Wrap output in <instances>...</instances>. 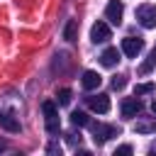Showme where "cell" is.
<instances>
[{
  "instance_id": "cell-1",
  "label": "cell",
  "mask_w": 156,
  "mask_h": 156,
  "mask_svg": "<svg viewBox=\"0 0 156 156\" xmlns=\"http://www.w3.org/2000/svg\"><path fill=\"white\" fill-rule=\"evenodd\" d=\"M41 110H44V119H46V132H49V134H58L61 122H58L56 102H54V100H44V102H41Z\"/></svg>"
},
{
  "instance_id": "cell-2",
  "label": "cell",
  "mask_w": 156,
  "mask_h": 156,
  "mask_svg": "<svg viewBox=\"0 0 156 156\" xmlns=\"http://www.w3.org/2000/svg\"><path fill=\"white\" fill-rule=\"evenodd\" d=\"M90 127H93V141H95L98 146H102L107 139H112V136L119 134V127H115V124H102V122H98V124H90Z\"/></svg>"
},
{
  "instance_id": "cell-3",
  "label": "cell",
  "mask_w": 156,
  "mask_h": 156,
  "mask_svg": "<svg viewBox=\"0 0 156 156\" xmlns=\"http://www.w3.org/2000/svg\"><path fill=\"white\" fill-rule=\"evenodd\" d=\"M136 22L144 29H154L156 27V5H139L136 7Z\"/></svg>"
},
{
  "instance_id": "cell-4",
  "label": "cell",
  "mask_w": 156,
  "mask_h": 156,
  "mask_svg": "<svg viewBox=\"0 0 156 156\" xmlns=\"http://www.w3.org/2000/svg\"><path fill=\"white\" fill-rule=\"evenodd\" d=\"M110 37H112V32H110V24H107V22L98 20V22L90 27V41H93V44H105Z\"/></svg>"
},
{
  "instance_id": "cell-5",
  "label": "cell",
  "mask_w": 156,
  "mask_h": 156,
  "mask_svg": "<svg viewBox=\"0 0 156 156\" xmlns=\"http://www.w3.org/2000/svg\"><path fill=\"white\" fill-rule=\"evenodd\" d=\"M122 17H124V5H122V0H110L107 7H105V20L112 22V24H122Z\"/></svg>"
},
{
  "instance_id": "cell-6",
  "label": "cell",
  "mask_w": 156,
  "mask_h": 156,
  "mask_svg": "<svg viewBox=\"0 0 156 156\" xmlns=\"http://www.w3.org/2000/svg\"><path fill=\"white\" fill-rule=\"evenodd\" d=\"M144 51V39L139 37H124L122 39V54H127L129 58H136Z\"/></svg>"
},
{
  "instance_id": "cell-7",
  "label": "cell",
  "mask_w": 156,
  "mask_h": 156,
  "mask_svg": "<svg viewBox=\"0 0 156 156\" xmlns=\"http://www.w3.org/2000/svg\"><path fill=\"white\" fill-rule=\"evenodd\" d=\"M119 110H122V117H124V119H132V117H136V115L144 110V105H141L139 95H134V98H124Z\"/></svg>"
},
{
  "instance_id": "cell-8",
  "label": "cell",
  "mask_w": 156,
  "mask_h": 156,
  "mask_svg": "<svg viewBox=\"0 0 156 156\" xmlns=\"http://www.w3.org/2000/svg\"><path fill=\"white\" fill-rule=\"evenodd\" d=\"M85 100H88V107H90L93 112H100V115L110 112V95L100 93V95H90V98H85Z\"/></svg>"
},
{
  "instance_id": "cell-9",
  "label": "cell",
  "mask_w": 156,
  "mask_h": 156,
  "mask_svg": "<svg viewBox=\"0 0 156 156\" xmlns=\"http://www.w3.org/2000/svg\"><path fill=\"white\" fill-rule=\"evenodd\" d=\"M100 63H102L105 68H115V66L119 63V51H117L115 46H110V49H105V51L100 54Z\"/></svg>"
},
{
  "instance_id": "cell-10",
  "label": "cell",
  "mask_w": 156,
  "mask_h": 156,
  "mask_svg": "<svg viewBox=\"0 0 156 156\" xmlns=\"http://www.w3.org/2000/svg\"><path fill=\"white\" fill-rule=\"evenodd\" d=\"M80 83H83V88H85V90H95V88H100V83H102V76H100L98 71H85Z\"/></svg>"
},
{
  "instance_id": "cell-11",
  "label": "cell",
  "mask_w": 156,
  "mask_h": 156,
  "mask_svg": "<svg viewBox=\"0 0 156 156\" xmlns=\"http://www.w3.org/2000/svg\"><path fill=\"white\" fill-rule=\"evenodd\" d=\"M0 127L7 129V132H12V134H17L20 132V119L12 117L10 112H0Z\"/></svg>"
},
{
  "instance_id": "cell-12",
  "label": "cell",
  "mask_w": 156,
  "mask_h": 156,
  "mask_svg": "<svg viewBox=\"0 0 156 156\" xmlns=\"http://www.w3.org/2000/svg\"><path fill=\"white\" fill-rule=\"evenodd\" d=\"M63 39L66 41H76L78 39V22L76 20H68L66 27H63Z\"/></svg>"
},
{
  "instance_id": "cell-13",
  "label": "cell",
  "mask_w": 156,
  "mask_h": 156,
  "mask_svg": "<svg viewBox=\"0 0 156 156\" xmlns=\"http://www.w3.org/2000/svg\"><path fill=\"white\" fill-rule=\"evenodd\" d=\"M154 68H156V49H154V51H149L146 61L139 66V73H141V76H146V73H151Z\"/></svg>"
},
{
  "instance_id": "cell-14",
  "label": "cell",
  "mask_w": 156,
  "mask_h": 156,
  "mask_svg": "<svg viewBox=\"0 0 156 156\" xmlns=\"http://www.w3.org/2000/svg\"><path fill=\"white\" fill-rule=\"evenodd\" d=\"M134 132H139V134H156V119L136 122V124H134Z\"/></svg>"
},
{
  "instance_id": "cell-15",
  "label": "cell",
  "mask_w": 156,
  "mask_h": 156,
  "mask_svg": "<svg viewBox=\"0 0 156 156\" xmlns=\"http://www.w3.org/2000/svg\"><path fill=\"white\" fill-rule=\"evenodd\" d=\"M71 122H73V127H88V124H90L88 115H85V112H80V110L71 112Z\"/></svg>"
},
{
  "instance_id": "cell-16",
  "label": "cell",
  "mask_w": 156,
  "mask_h": 156,
  "mask_svg": "<svg viewBox=\"0 0 156 156\" xmlns=\"http://www.w3.org/2000/svg\"><path fill=\"white\" fill-rule=\"evenodd\" d=\"M71 98H73V93H71L68 88H61V90L56 93V102H58V105H68Z\"/></svg>"
},
{
  "instance_id": "cell-17",
  "label": "cell",
  "mask_w": 156,
  "mask_h": 156,
  "mask_svg": "<svg viewBox=\"0 0 156 156\" xmlns=\"http://www.w3.org/2000/svg\"><path fill=\"white\" fill-rule=\"evenodd\" d=\"M154 93V83H136L134 85V95H149Z\"/></svg>"
},
{
  "instance_id": "cell-18",
  "label": "cell",
  "mask_w": 156,
  "mask_h": 156,
  "mask_svg": "<svg viewBox=\"0 0 156 156\" xmlns=\"http://www.w3.org/2000/svg\"><path fill=\"white\" fill-rule=\"evenodd\" d=\"M124 85H127V80H124V76H115V78H112V88H115V90H122Z\"/></svg>"
},
{
  "instance_id": "cell-19",
  "label": "cell",
  "mask_w": 156,
  "mask_h": 156,
  "mask_svg": "<svg viewBox=\"0 0 156 156\" xmlns=\"http://www.w3.org/2000/svg\"><path fill=\"white\" fill-rule=\"evenodd\" d=\"M132 151H134V149H132L129 144H124V146H117V149H115V156H129Z\"/></svg>"
},
{
  "instance_id": "cell-20",
  "label": "cell",
  "mask_w": 156,
  "mask_h": 156,
  "mask_svg": "<svg viewBox=\"0 0 156 156\" xmlns=\"http://www.w3.org/2000/svg\"><path fill=\"white\" fill-rule=\"evenodd\" d=\"M5 149H7V144H5L2 139H0V151H5Z\"/></svg>"
},
{
  "instance_id": "cell-21",
  "label": "cell",
  "mask_w": 156,
  "mask_h": 156,
  "mask_svg": "<svg viewBox=\"0 0 156 156\" xmlns=\"http://www.w3.org/2000/svg\"><path fill=\"white\" fill-rule=\"evenodd\" d=\"M151 110H154V112H156V100H154V102H151Z\"/></svg>"
}]
</instances>
